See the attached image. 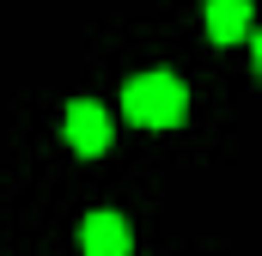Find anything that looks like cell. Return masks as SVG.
<instances>
[{"label": "cell", "mask_w": 262, "mask_h": 256, "mask_svg": "<svg viewBox=\"0 0 262 256\" xmlns=\"http://www.w3.org/2000/svg\"><path fill=\"white\" fill-rule=\"evenodd\" d=\"M122 116L134 128H183L189 86L177 73H134L128 86H122Z\"/></svg>", "instance_id": "obj_1"}, {"label": "cell", "mask_w": 262, "mask_h": 256, "mask_svg": "<svg viewBox=\"0 0 262 256\" xmlns=\"http://www.w3.org/2000/svg\"><path fill=\"white\" fill-rule=\"evenodd\" d=\"M61 134H67V146H73L79 159H98V153L110 146V110H104L98 98H73L67 116H61Z\"/></svg>", "instance_id": "obj_2"}, {"label": "cell", "mask_w": 262, "mask_h": 256, "mask_svg": "<svg viewBox=\"0 0 262 256\" xmlns=\"http://www.w3.org/2000/svg\"><path fill=\"white\" fill-rule=\"evenodd\" d=\"M79 250H85V256H128V250H134L128 220H122V214H110V207L85 214V226H79Z\"/></svg>", "instance_id": "obj_3"}, {"label": "cell", "mask_w": 262, "mask_h": 256, "mask_svg": "<svg viewBox=\"0 0 262 256\" xmlns=\"http://www.w3.org/2000/svg\"><path fill=\"white\" fill-rule=\"evenodd\" d=\"M250 31V0H207V37L213 43H244Z\"/></svg>", "instance_id": "obj_4"}]
</instances>
